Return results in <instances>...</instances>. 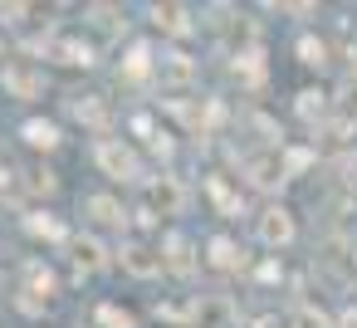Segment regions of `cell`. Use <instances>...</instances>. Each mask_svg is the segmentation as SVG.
<instances>
[{"mask_svg": "<svg viewBox=\"0 0 357 328\" xmlns=\"http://www.w3.org/2000/svg\"><path fill=\"white\" fill-rule=\"evenodd\" d=\"M298 328H328V318L313 313V308H303V313H298Z\"/></svg>", "mask_w": 357, "mask_h": 328, "instance_id": "obj_19", "label": "cell"}, {"mask_svg": "<svg viewBox=\"0 0 357 328\" xmlns=\"http://www.w3.org/2000/svg\"><path fill=\"white\" fill-rule=\"evenodd\" d=\"M259 240H264V245H289V240H294V216H289L284 206H269V211L259 216Z\"/></svg>", "mask_w": 357, "mask_h": 328, "instance_id": "obj_2", "label": "cell"}, {"mask_svg": "<svg viewBox=\"0 0 357 328\" xmlns=\"http://www.w3.org/2000/svg\"><path fill=\"white\" fill-rule=\"evenodd\" d=\"M211 260H215L220 269H235V264H240V250H235L230 240H211Z\"/></svg>", "mask_w": 357, "mask_h": 328, "instance_id": "obj_14", "label": "cell"}, {"mask_svg": "<svg viewBox=\"0 0 357 328\" xmlns=\"http://www.w3.org/2000/svg\"><path fill=\"white\" fill-rule=\"evenodd\" d=\"M6 89H15L20 98H35V94H40V79L25 74V69H10V74H6Z\"/></svg>", "mask_w": 357, "mask_h": 328, "instance_id": "obj_9", "label": "cell"}, {"mask_svg": "<svg viewBox=\"0 0 357 328\" xmlns=\"http://www.w3.org/2000/svg\"><path fill=\"white\" fill-rule=\"evenodd\" d=\"M59 54H64V64H93V50L89 45H74V40L59 45Z\"/></svg>", "mask_w": 357, "mask_h": 328, "instance_id": "obj_15", "label": "cell"}, {"mask_svg": "<svg viewBox=\"0 0 357 328\" xmlns=\"http://www.w3.org/2000/svg\"><path fill=\"white\" fill-rule=\"evenodd\" d=\"M142 69H147V50L137 45V50H132V59H128V74H142Z\"/></svg>", "mask_w": 357, "mask_h": 328, "instance_id": "obj_20", "label": "cell"}, {"mask_svg": "<svg viewBox=\"0 0 357 328\" xmlns=\"http://www.w3.org/2000/svg\"><path fill=\"white\" fill-rule=\"evenodd\" d=\"M191 79H196V64H191L186 54H167V59H162V84H176V89H181V84H191Z\"/></svg>", "mask_w": 357, "mask_h": 328, "instance_id": "obj_3", "label": "cell"}, {"mask_svg": "<svg viewBox=\"0 0 357 328\" xmlns=\"http://www.w3.org/2000/svg\"><path fill=\"white\" fill-rule=\"evenodd\" d=\"M308 162H313V157H308V152H289V157H284V167H289V172H303V167H308Z\"/></svg>", "mask_w": 357, "mask_h": 328, "instance_id": "obj_21", "label": "cell"}, {"mask_svg": "<svg viewBox=\"0 0 357 328\" xmlns=\"http://www.w3.org/2000/svg\"><path fill=\"white\" fill-rule=\"evenodd\" d=\"M157 25H162L167 35H186V30H191V20H186L181 6H157Z\"/></svg>", "mask_w": 357, "mask_h": 328, "instance_id": "obj_4", "label": "cell"}, {"mask_svg": "<svg viewBox=\"0 0 357 328\" xmlns=\"http://www.w3.org/2000/svg\"><path fill=\"white\" fill-rule=\"evenodd\" d=\"M152 196L162 201V211H176V206H181V186H176L172 177H162V181L152 186Z\"/></svg>", "mask_w": 357, "mask_h": 328, "instance_id": "obj_11", "label": "cell"}, {"mask_svg": "<svg viewBox=\"0 0 357 328\" xmlns=\"http://www.w3.org/2000/svg\"><path fill=\"white\" fill-rule=\"evenodd\" d=\"M89 211H93V221H103V225H123V211H118V201H108V196H89Z\"/></svg>", "mask_w": 357, "mask_h": 328, "instance_id": "obj_8", "label": "cell"}, {"mask_svg": "<svg viewBox=\"0 0 357 328\" xmlns=\"http://www.w3.org/2000/svg\"><path fill=\"white\" fill-rule=\"evenodd\" d=\"M25 225H30L35 235H50V240H59V221H50V216H30Z\"/></svg>", "mask_w": 357, "mask_h": 328, "instance_id": "obj_17", "label": "cell"}, {"mask_svg": "<svg viewBox=\"0 0 357 328\" xmlns=\"http://www.w3.org/2000/svg\"><path fill=\"white\" fill-rule=\"evenodd\" d=\"M342 328H357V308H347V313H342Z\"/></svg>", "mask_w": 357, "mask_h": 328, "instance_id": "obj_22", "label": "cell"}, {"mask_svg": "<svg viewBox=\"0 0 357 328\" xmlns=\"http://www.w3.org/2000/svg\"><path fill=\"white\" fill-rule=\"evenodd\" d=\"M123 264H128L132 274H152L162 260H152V250H142V245H128V250H123Z\"/></svg>", "mask_w": 357, "mask_h": 328, "instance_id": "obj_6", "label": "cell"}, {"mask_svg": "<svg viewBox=\"0 0 357 328\" xmlns=\"http://www.w3.org/2000/svg\"><path fill=\"white\" fill-rule=\"evenodd\" d=\"M79 264H84V269H103V264H108L103 245H98V240H79Z\"/></svg>", "mask_w": 357, "mask_h": 328, "instance_id": "obj_12", "label": "cell"}, {"mask_svg": "<svg viewBox=\"0 0 357 328\" xmlns=\"http://www.w3.org/2000/svg\"><path fill=\"white\" fill-rule=\"evenodd\" d=\"M98 323H103V328H137L132 313H123L118 304H98Z\"/></svg>", "mask_w": 357, "mask_h": 328, "instance_id": "obj_13", "label": "cell"}, {"mask_svg": "<svg viewBox=\"0 0 357 328\" xmlns=\"http://www.w3.org/2000/svg\"><path fill=\"white\" fill-rule=\"evenodd\" d=\"M167 269H176V274H186V269H191V255H186V240H181V235H172V240H167Z\"/></svg>", "mask_w": 357, "mask_h": 328, "instance_id": "obj_10", "label": "cell"}, {"mask_svg": "<svg viewBox=\"0 0 357 328\" xmlns=\"http://www.w3.org/2000/svg\"><path fill=\"white\" fill-rule=\"evenodd\" d=\"M352 181H357V172H352Z\"/></svg>", "mask_w": 357, "mask_h": 328, "instance_id": "obj_23", "label": "cell"}, {"mask_svg": "<svg viewBox=\"0 0 357 328\" xmlns=\"http://www.w3.org/2000/svg\"><path fill=\"white\" fill-rule=\"evenodd\" d=\"M25 142L30 147H54L59 142V128L54 123H25Z\"/></svg>", "mask_w": 357, "mask_h": 328, "instance_id": "obj_7", "label": "cell"}, {"mask_svg": "<svg viewBox=\"0 0 357 328\" xmlns=\"http://www.w3.org/2000/svg\"><path fill=\"white\" fill-rule=\"evenodd\" d=\"M323 108H328V103H323V94H318V89H308V94H298V113H303V118H318Z\"/></svg>", "mask_w": 357, "mask_h": 328, "instance_id": "obj_16", "label": "cell"}, {"mask_svg": "<svg viewBox=\"0 0 357 328\" xmlns=\"http://www.w3.org/2000/svg\"><path fill=\"white\" fill-rule=\"evenodd\" d=\"M298 54H303V64H323V54H328V50H323L318 40H298Z\"/></svg>", "mask_w": 357, "mask_h": 328, "instance_id": "obj_18", "label": "cell"}, {"mask_svg": "<svg viewBox=\"0 0 357 328\" xmlns=\"http://www.w3.org/2000/svg\"><path fill=\"white\" fill-rule=\"evenodd\" d=\"M98 167L108 172V177H118V181H137L142 177V162H137V152L132 147H123V142H98Z\"/></svg>", "mask_w": 357, "mask_h": 328, "instance_id": "obj_1", "label": "cell"}, {"mask_svg": "<svg viewBox=\"0 0 357 328\" xmlns=\"http://www.w3.org/2000/svg\"><path fill=\"white\" fill-rule=\"evenodd\" d=\"M74 118L89 123V128H103V123H108V108H103L98 98H79V103H74Z\"/></svg>", "mask_w": 357, "mask_h": 328, "instance_id": "obj_5", "label": "cell"}]
</instances>
